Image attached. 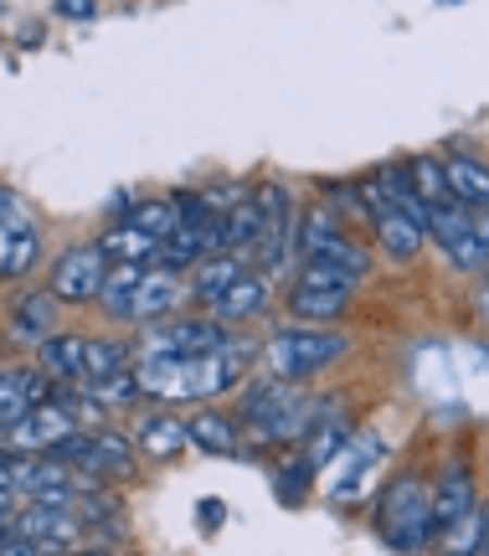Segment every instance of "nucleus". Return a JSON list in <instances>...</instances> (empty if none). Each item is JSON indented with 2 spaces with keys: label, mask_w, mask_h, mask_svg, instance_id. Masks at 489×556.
<instances>
[{
  "label": "nucleus",
  "mask_w": 489,
  "mask_h": 556,
  "mask_svg": "<svg viewBox=\"0 0 489 556\" xmlns=\"http://www.w3.org/2000/svg\"><path fill=\"white\" fill-rule=\"evenodd\" d=\"M376 531L391 552H428L432 546V505H428V484L423 479H391L381 500H376Z\"/></svg>",
  "instance_id": "obj_1"
},
{
  "label": "nucleus",
  "mask_w": 489,
  "mask_h": 556,
  "mask_svg": "<svg viewBox=\"0 0 489 556\" xmlns=\"http://www.w3.org/2000/svg\"><path fill=\"white\" fill-rule=\"evenodd\" d=\"M346 345L351 340L330 330V325H284L274 340H268V366L278 371V381H299L319 371V366H330V361L346 356Z\"/></svg>",
  "instance_id": "obj_2"
},
{
  "label": "nucleus",
  "mask_w": 489,
  "mask_h": 556,
  "mask_svg": "<svg viewBox=\"0 0 489 556\" xmlns=\"http://www.w3.org/2000/svg\"><path fill=\"white\" fill-rule=\"evenodd\" d=\"M47 458H58L67 469H83L88 479H124L135 469V454H129V443L118 433H73Z\"/></svg>",
  "instance_id": "obj_3"
},
{
  "label": "nucleus",
  "mask_w": 489,
  "mask_h": 556,
  "mask_svg": "<svg viewBox=\"0 0 489 556\" xmlns=\"http://www.w3.org/2000/svg\"><path fill=\"white\" fill-rule=\"evenodd\" d=\"M222 345H227V330L216 319H160L150 340H145V356L196 361V356H216Z\"/></svg>",
  "instance_id": "obj_4"
},
{
  "label": "nucleus",
  "mask_w": 489,
  "mask_h": 556,
  "mask_svg": "<svg viewBox=\"0 0 489 556\" xmlns=\"http://www.w3.org/2000/svg\"><path fill=\"white\" fill-rule=\"evenodd\" d=\"M73 433H78V417H73V407L52 397L47 407H32V413L21 417L16 428L5 433V443H11V448H21L26 458H47L58 443H67Z\"/></svg>",
  "instance_id": "obj_5"
},
{
  "label": "nucleus",
  "mask_w": 489,
  "mask_h": 556,
  "mask_svg": "<svg viewBox=\"0 0 489 556\" xmlns=\"http://www.w3.org/2000/svg\"><path fill=\"white\" fill-rule=\"evenodd\" d=\"M109 268H114V263L98 253V242L67 248V253L52 263V299H67V304H88V299H98V289H103Z\"/></svg>",
  "instance_id": "obj_6"
},
{
  "label": "nucleus",
  "mask_w": 489,
  "mask_h": 556,
  "mask_svg": "<svg viewBox=\"0 0 489 556\" xmlns=\"http://www.w3.org/2000/svg\"><path fill=\"white\" fill-rule=\"evenodd\" d=\"M428 505H432V531H443L453 520H464L469 510H479V500H474V479L464 464H449L443 475L432 479L428 490Z\"/></svg>",
  "instance_id": "obj_7"
},
{
  "label": "nucleus",
  "mask_w": 489,
  "mask_h": 556,
  "mask_svg": "<svg viewBox=\"0 0 489 556\" xmlns=\"http://www.w3.org/2000/svg\"><path fill=\"white\" fill-rule=\"evenodd\" d=\"M37 371H47L52 381H88V340L47 336L37 345Z\"/></svg>",
  "instance_id": "obj_8"
},
{
  "label": "nucleus",
  "mask_w": 489,
  "mask_h": 556,
  "mask_svg": "<svg viewBox=\"0 0 489 556\" xmlns=\"http://www.w3.org/2000/svg\"><path fill=\"white\" fill-rule=\"evenodd\" d=\"M443 180H449V197L469 212H485L489 206V165L474 155H449L443 160Z\"/></svg>",
  "instance_id": "obj_9"
},
{
  "label": "nucleus",
  "mask_w": 489,
  "mask_h": 556,
  "mask_svg": "<svg viewBox=\"0 0 489 556\" xmlns=\"http://www.w3.org/2000/svg\"><path fill=\"white\" fill-rule=\"evenodd\" d=\"M263 309H268V278H263V274H242L233 289L212 304V319H216V325H233V319H258Z\"/></svg>",
  "instance_id": "obj_10"
},
{
  "label": "nucleus",
  "mask_w": 489,
  "mask_h": 556,
  "mask_svg": "<svg viewBox=\"0 0 489 556\" xmlns=\"http://www.w3.org/2000/svg\"><path fill=\"white\" fill-rule=\"evenodd\" d=\"M376 217V242H381V253L397 263H412L417 253H423V242H428V232L417 227V222H408L402 212H391V206H381V212H372Z\"/></svg>",
  "instance_id": "obj_11"
},
{
  "label": "nucleus",
  "mask_w": 489,
  "mask_h": 556,
  "mask_svg": "<svg viewBox=\"0 0 489 556\" xmlns=\"http://www.w3.org/2000/svg\"><path fill=\"white\" fill-rule=\"evenodd\" d=\"M263 232H268V222H263L253 191H248V197H242L233 212L222 217V253H237V258H242V253H253V248H258V238H263Z\"/></svg>",
  "instance_id": "obj_12"
},
{
  "label": "nucleus",
  "mask_w": 489,
  "mask_h": 556,
  "mask_svg": "<svg viewBox=\"0 0 489 556\" xmlns=\"http://www.w3.org/2000/svg\"><path fill=\"white\" fill-rule=\"evenodd\" d=\"M180 304V278L165 268H145L135 289V319H171V309Z\"/></svg>",
  "instance_id": "obj_13"
},
{
  "label": "nucleus",
  "mask_w": 489,
  "mask_h": 556,
  "mask_svg": "<svg viewBox=\"0 0 489 556\" xmlns=\"http://www.w3.org/2000/svg\"><path fill=\"white\" fill-rule=\"evenodd\" d=\"M11 330L37 351L47 336H58V299L52 294H26L16 304V315H11Z\"/></svg>",
  "instance_id": "obj_14"
},
{
  "label": "nucleus",
  "mask_w": 489,
  "mask_h": 556,
  "mask_svg": "<svg viewBox=\"0 0 489 556\" xmlns=\"http://www.w3.org/2000/svg\"><path fill=\"white\" fill-rule=\"evenodd\" d=\"M186 443H196L201 454H216V458H233L237 448H242L233 417H222V413H196L191 422H186Z\"/></svg>",
  "instance_id": "obj_15"
},
{
  "label": "nucleus",
  "mask_w": 489,
  "mask_h": 556,
  "mask_svg": "<svg viewBox=\"0 0 489 556\" xmlns=\"http://www.w3.org/2000/svg\"><path fill=\"white\" fill-rule=\"evenodd\" d=\"M346 443H351V422L335 413V417H319L314 422V433L304 438V464L310 469H330L335 458L346 454Z\"/></svg>",
  "instance_id": "obj_16"
},
{
  "label": "nucleus",
  "mask_w": 489,
  "mask_h": 556,
  "mask_svg": "<svg viewBox=\"0 0 489 556\" xmlns=\"http://www.w3.org/2000/svg\"><path fill=\"white\" fill-rule=\"evenodd\" d=\"M139 278H145V268H135V263H114V268H109L103 289H98L103 315H109V319H135V289H139Z\"/></svg>",
  "instance_id": "obj_17"
},
{
  "label": "nucleus",
  "mask_w": 489,
  "mask_h": 556,
  "mask_svg": "<svg viewBox=\"0 0 489 556\" xmlns=\"http://www.w3.org/2000/svg\"><path fill=\"white\" fill-rule=\"evenodd\" d=\"M98 253L109 263H135V268H145V263L160 253L155 238H145V232H135V227H124V222H114L103 238H98Z\"/></svg>",
  "instance_id": "obj_18"
},
{
  "label": "nucleus",
  "mask_w": 489,
  "mask_h": 556,
  "mask_svg": "<svg viewBox=\"0 0 489 556\" xmlns=\"http://www.w3.org/2000/svg\"><path fill=\"white\" fill-rule=\"evenodd\" d=\"M139 392H150V397H186V361L176 356H145L139 361Z\"/></svg>",
  "instance_id": "obj_19"
},
{
  "label": "nucleus",
  "mask_w": 489,
  "mask_h": 556,
  "mask_svg": "<svg viewBox=\"0 0 489 556\" xmlns=\"http://www.w3.org/2000/svg\"><path fill=\"white\" fill-rule=\"evenodd\" d=\"M340 242H346L340 217H335V212H325V206H314L310 217L299 222V253H304V258H330Z\"/></svg>",
  "instance_id": "obj_20"
},
{
  "label": "nucleus",
  "mask_w": 489,
  "mask_h": 556,
  "mask_svg": "<svg viewBox=\"0 0 489 556\" xmlns=\"http://www.w3.org/2000/svg\"><path fill=\"white\" fill-rule=\"evenodd\" d=\"M135 433H139V448H145L150 458H176L180 448H186V422H180V417H171V413L145 417Z\"/></svg>",
  "instance_id": "obj_21"
},
{
  "label": "nucleus",
  "mask_w": 489,
  "mask_h": 556,
  "mask_svg": "<svg viewBox=\"0 0 489 556\" xmlns=\"http://www.w3.org/2000/svg\"><path fill=\"white\" fill-rule=\"evenodd\" d=\"M62 484H73V475H67V464H58V458H16V479H11V490H21V495H47V490H62Z\"/></svg>",
  "instance_id": "obj_22"
},
{
  "label": "nucleus",
  "mask_w": 489,
  "mask_h": 556,
  "mask_svg": "<svg viewBox=\"0 0 489 556\" xmlns=\"http://www.w3.org/2000/svg\"><path fill=\"white\" fill-rule=\"evenodd\" d=\"M237 278H242V258L237 253H216V258H206V263H196V299L201 304H216V299L233 289Z\"/></svg>",
  "instance_id": "obj_23"
},
{
  "label": "nucleus",
  "mask_w": 489,
  "mask_h": 556,
  "mask_svg": "<svg viewBox=\"0 0 489 556\" xmlns=\"http://www.w3.org/2000/svg\"><path fill=\"white\" fill-rule=\"evenodd\" d=\"M432 552L438 556H479L485 552V516L469 510L464 520H453L443 531H432Z\"/></svg>",
  "instance_id": "obj_24"
},
{
  "label": "nucleus",
  "mask_w": 489,
  "mask_h": 556,
  "mask_svg": "<svg viewBox=\"0 0 489 556\" xmlns=\"http://www.w3.org/2000/svg\"><path fill=\"white\" fill-rule=\"evenodd\" d=\"M299 248V222H278V227H268L263 238H258V268H263V278H274V274H289V253Z\"/></svg>",
  "instance_id": "obj_25"
},
{
  "label": "nucleus",
  "mask_w": 489,
  "mask_h": 556,
  "mask_svg": "<svg viewBox=\"0 0 489 556\" xmlns=\"http://www.w3.org/2000/svg\"><path fill=\"white\" fill-rule=\"evenodd\" d=\"M289 402H299V387H293V381H263L253 392H242V422L258 428V422H268L274 413H284Z\"/></svg>",
  "instance_id": "obj_26"
},
{
  "label": "nucleus",
  "mask_w": 489,
  "mask_h": 556,
  "mask_svg": "<svg viewBox=\"0 0 489 556\" xmlns=\"http://www.w3.org/2000/svg\"><path fill=\"white\" fill-rule=\"evenodd\" d=\"M346 299L351 294H330V289H299L293 283V294H289V309L299 325H330V319L346 315Z\"/></svg>",
  "instance_id": "obj_27"
},
{
  "label": "nucleus",
  "mask_w": 489,
  "mask_h": 556,
  "mask_svg": "<svg viewBox=\"0 0 489 556\" xmlns=\"http://www.w3.org/2000/svg\"><path fill=\"white\" fill-rule=\"evenodd\" d=\"M376 458V438H355V448L346 458H335L340 469H330V495L335 500H355L361 495V464Z\"/></svg>",
  "instance_id": "obj_28"
},
{
  "label": "nucleus",
  "mask_w": 489,
  "mask_h": 556,
  "mask_svg": "<svg viewBox=\"0 0 489 556\" xmlns=\"http://www.w3.org/2000/svg\"><path fill=\"white\" fill-rule=\"evenodd\" d=\"M83 397L93 402L98 413H118V407H129V402L139 397V381H135V371L124 366V371H114V377L88 381V387H83Z\"/></svg>",
  "instance_id": "obj_29"
},
{
  "label": "nucleus",
  "mask_w": 489,
  "mask_h": 556,
  "mask_svg": "<svg viewBox=\"0 0 489 556\" xmlns=\"http://www.w3.org/2000/svg\"><path fill=\"white\" fill-rule=\"evenodd\" d=\"M412 170V186H417V201H423V206H449V180H443V160L438 155H417L408 165Z\"/></svg>",
  "instance_id": "obj_30"
},
{
  "label": "nucleus",
  "mask_w": 489,
  "mask_h": 556,
  "mask_svg": "<svg viewBox=\"0 0 489 556\" xmlns=\"http://www.w3.org/2000/svg\"><path fill=\"white\" fill-rule=\"evenodd\" d=\"M361 278L346 274L340 263H325V258H304V268H299V289H330V294H351Z\"/></svg>",
  "instance_id": "obj_31"
},
{
  "label": "nucleus",
  "mask_w": 489,
  "mask_h": 556,
  "mask_svg": "<svg viewBox=\"0 0 489 556\" xmlns=\"http://www.w3.org/2000/svg\"><path fill=\"white\" fill-rule=\"evenodd\" d=\"M469 206H459V201H449V206H428V238L438 242V248H449V242H459L464 232H469Z\"/></svg>",
  "instance_id": "obj_32"
},
{
  "label": "nucleus",
  "mask_w": 489,
  "mask_h": 556,
  "mask_svg": "<svg viewBox=\"0 0 489 556\" xmlns=\"http://www.w3.org/2000/svg\"><path fill=\"white\" fill-rule=\"evenodd\" d=\"M124 227H135V232H145V238L165 242L171 232H176V212H171V201H145V206H135V212L124 217Z\"/></svg>",
  "instance_id": "obj_33"
},
{
  "label": "nucleus",
  "mask_w": 489,
  "mask_h": 556,
  "mask_svg": "<svg viewBox=\"0 0 489 556\" xmlns=\"http://www.w3.org/2000/svg\"><path fill=\"white\" fill-rule=\"evenodd\" d=\"M114 371H124V340H114V336L88 340V381H103V377H114Z\"/></svg>",
  "instance_id": "obj_34"
},
{
  "label": "nucleus",
  "mask_w": 489,
  "mask_h": 556,
  "mask_svg": "<svg viewBox=\"0 0 489 556\" xmlns=\"http://www.w3.org/2000/svg\"><path fill=\"white\" fill-rule=\"evenodd\" d=\"M37 253H41L37 227L16 232V238H11V253H5V268H0V278H26V274H32V263H37Z\"/></svg>",
  "instance_id": "obj_35"
},
{
  "label": "nucleus",
  "mask_w": 489,
  "mask_h": 556,
  "mask_svg": "<svg viewBox=\"0 0 489 556\" xmlns=\"http://www.w3.org/2000/svg\"><path fill=\"white\" fill-rule=\"evenodd\" d=\"M253 201H258V212H263L268 227H278V222L293 217V201H289V186H284V180H263V186L253 191Z\"/></svg>",
  "instance_id": "obj_36"
},
{
  "label": "nucleus",
  "mask_w": 489,
  "mask_h": 556,
  "mask_svg": "<svg viewBox=\"0 0 489 556\" xmlns=\"http://www.w3.org/2000/svg\"><path fill=\"white\" fill-rule=\"evenodd\" d=\"M26 413H32V402H26V392H21L16 371H0V433H11Z\"/></svg>",
  "instance_id": "obj_37"
},
{
  "label": "nucleus",
  "mask_w": 489,
  "mask_h": 556,
  "mask_svg": "<svg viewBox=\"0 0 489 556\" xmlns=\"http://www.w3.org/2000/svg\"><path fill=\"white\" fill-rule=\"evenodd\" d=\"M216 361H222V377H227V387H237V381H242V371L258 361V345H253V340L227 336V345L216 351Z\"/></svg>",
  "instance_id": "obj_38"
},
{
  "label": "nucleus",
  "mask_w": 489,
  "mask_h": 556,
  "mask_svg": "<svg viewBox=\"0 0 489 556\" xmlns=\"http://www.w3.org/2000/svg\"><path fill=\"white\" fill-rule=\"evenodd\" d=\"M443 258H449L453 268H464V274H474V268H485V263H489V248H485L479 238H474V232H464L459 242H449V248H443Z\"/></svg>",
  "instance_id": "obj_39"
},
{
  "label": "nucleus",
  "mask_w": 489,
  "mask_h": 556,
  "mask_svg": "<svg viewBox=\"0 0 489 556\" xmlns=\"http://www.w3.org/2000/svg\"><path fill=\"white\" fill-rule=\"evenodd\" d=\"M310 464H304V458H293V464H284V469H278V479H274V490H278V500H289V505H299V500H304V490H310Z\"/></svg>",
  "instance_id": "obj_40"
},
{
  "label": "nucleus",
  "mask_w": 489,
  "mask_h": 556,
  "mask_svg": "<svg viewBox=\"0 0 489 556\" xmlns=\"http://www.w3.org/2000/svg\"><path fill=\"white\" fill-rule=\"evenodd\" d=\"M16 381H21V392H26V402H32V407H47V402L58 397V392H52V377H47V371H32V366H21Z\"/></svg>",
  "instance_id": "obj_41"
},
{
  "label": "nucleus",
  "mask_w": 489,
  "mask_h": 556,
  "mask_svg": "<svg viewBox=\"0 0 489 556\" xmlns=\"http://www.w3.org/2000/svg\"><path fill=\"white\" fill-rule=\"evenodd\" d=\"M58 16H67V21H88V16H98V5H93V0H83V5H78V0H62Z\"/></svg>",
  "instance_id": "obj_42"
},
{
  "label": "nucleus",
  "mask_w": 489,
  "mask_h": 556,
  "mask_svg": "<svg viewBox=\"0 0 489 556\" xmlns=\"http://www.w3.org/2000/svg\"><path fill=\"white\" fill-rule=\"evenodd\" d=\"M222 526V500H201V531H216Z\"/></svg>",
  "instance_id": "obj_43"
},
{
  "label": "nucleus",
  "mask_w": 489,
  "mask_h": 556,
  "mask_svg": "<svg viewBox=\"0 0 489 556\" xmlns=\"http://www.w3.org/2000/svg\"><path fill=\"white\" fill-rule=\"evenodd\" d=\"M11 479H16V458L0 454V490H11Z\"/></svg>",
  "instance_id": "obj_44"
},
{
  "label": "nucleus",
  "mask_w": 489,
  "mask_h": 556,
  "mask_svg": "<svg viewBox=\"0 0 489 556\" xmlns=\"http://www.w3.org/2000/svg\"><path fill=\"white\" fill-rule=\"evenodd\" d=\"M16 516V500H11V490H0V520Z\"/></svg>",
  "instance_id": "obj_45"
},
{
  "label": "nucleus",
  "mask_w": 489,
  "mask_h": 556,
  "mask_svg": "<svg viewBox=\"0 0 489 556\" xmlns=\"http://www.w3.org/2000/svg\"><path fill=\"white\" fill-rule=\"evenodd\" d=\"M479 516H485V552L479 556H489V510H479Z\"/></svg>",
  "instance_id": "obj_46"
},
{
  "label": "nucleus",
  "mask_w": 489,
  "mask_h": 556,
  "mask_svg": "<svg viewBox=\"0 0 489 556\" xmlns=\"http://www.w3.org/2000/svg\"><path fill=\"white\" fill-rule=\"evenodd\" d=\"M0 16H5V5H0Z\"/></svg>",
  "instance_id": "obj_47"
}]
</instances>
